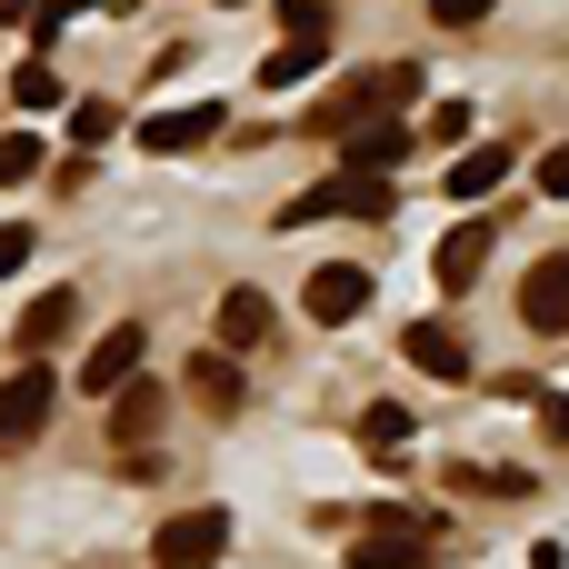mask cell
Returning a JSON list of instances; mask_svg holds the SVG:
<instances>
[{"instance_id":"obj_11","label":"cell","mask_w":569,"mask_h":569,"mask_svg":"<svg viewBox=\"0 0 569 569\" xmlns=\"http://www.w3.org/2000/svg\"><path fill=\"white\" fill-rule=\"evenodd\" d=\"M410 140H420V130H400V120H360V130L340 140V170H370V180H390V170L410 160Z\"/></svg>"},{"instance_id":"obj_29","label":"cell","mask_w":569,"mask_h":569,"mask_svg":"<svg viewBox=\"0 0 569 569\" xmlns=\"http://www.w3.org/2000/svg\"><path fill=\"white\" fill-rule=\"evenodd\" d=\"M0 20H40V0H0Z\"/></svg>"},{"instance_id":"obj_20","label":"cell","mask_w":569,"mask_h":569,"mask_svg":"<svg viewBox=\"0 0 569 569\" xmlns=\"http://www.w3.org/2000/svg\"><path fill=\"white\" fill-rule=\"evenodd\" d=\"M10 100H20L30 120H40V110H60V70H50V60H20V70H10Z\"/></svg>"},{"instance_id":"obj_18","label":"cell","mask_w":569,"mask_h":569,"mask_svg":"<svg viewBox=\"0 0 569 569\" xmlns=\"http://www.w3.org/2000/svg\"><path fill=\"white\" fill-rule=\"evenodd\" d=\"M420 100V60H380L370 70V120H390V110H410Z\"/></svg>"},{"instance_id":"obj_10","label":"cell","mask_w":569,"mask_h":569,"mask_svg":"<svg viewBox=\"0 0 569 569\" xmlns=\"http://www.w3.org/2000/svg\"><path fill=\"white\" fill-rule=\"evenodd\" d=\"M520 320H530V330H569V250L530 260V280H520Z\"/></svg>"},{"instance_id":"obj_26","label":"cell","mask_w":569,"mask_h":569,"mask_svg":"<svg viewBox=\"0 0 569 569\" xmlns=\"http://www.w3.org/2000/svg\"><path fill=\"white\" fill-rule=\"evenodd\" d=\"M540 430H550V450H569V390H550V400H540Z\"/></svg>"},{"instance_id":"obj_7","label":"cell","mask_w":569,"mask_h":569,"mask_svg":"<svg viewBox=\"0 0 569 569\" xmlns=\"http://www.w3.org/2000/svg\"><path fill=\"white\" fill-rule=\"evenodd\" d=\"M300 310H310L320 330H350V320L370 310V270H360V260H330V270H310V290H300Z\"/></svg>"},{"instance_id":"obj_19","label":"cell","mask_w":569,"mask_h":569,"mask_svg":"<svg viewBox=\"0 0 569 569\" xmlns=\"http://www.w3.org/2000/svg\"><path fill=\"white\" fill-rule=\"evenodd\" d=\"M400 440H410V410H400V400H380V410H360V450H370V460H410Z\"/></svg>"},{"instance_id":"obj_27","label":"cell","mask_w":569,"mask_h":569,"mask_svg":"<svg viewBox=\"0 0 569 569\" xmlns=\"http://www.w3.org/2000/svg\"><path fill=\"white\" fill-rule=\"evenodd\" d=\"M20 260H30V230H20V220H0V280H10Z\"/></svg>"},{"instance_id":"obj_28","label":"cell","mask_w":569,"mask_h":569,"mask_svg":"<svg viewBox=\"0 0 569 569\" xmlns=\"http://www.w3.org/2000/svg\"><path fill=\"white\" fill-rule=\"evenodd\" d=\"M530 569H569V560H560V540H540V550H530Z\"/></svg>"},{"instance_id":"obj_22","label":"cell","mask_w":569,"mask_h":569,"mask_svg":"<svg viewBox=\"0 0 569 569\" xmlns=\"http://www.w3.org/2000/svg\"><path fill=\"white\" fill-rule=\"evenodd\" d=\"M30 170H40V130H10V140H0V190L30 180Z\"/></svg>"},{"instance_id":"obj_23","label":"cell","mask_w":569,"mask_h":569,"mask_svg":"<svg viewBox=\"0 0 569 569\" xmlns=\"http://www.w3.org/2000/svg\"><path fill=\"white\" fill-rule=\"evenodd\" d=\"M80 10H130V0H40V50H50L60 20H80Z\"/></svg>"},{"instance_id":"obj_3","label":"cell","mask_w":569,"mask_h":569,"mask_svg":"<svg viewBox=\"0 0 569 569\" xmlns=\"http://www.w3.org/2000/svg\"><path fill=\"white\" fill-rule=\"evenodd\" d=\"M160 410H170V400H160V380H130V390L110 400V450H120V470H130V480H150V470H160V450H150V440H160Z\"/></svg>"},{"instance_id":"obj_16","label":"cell","mask_w":569,"mask_h":569,"mask_svg":"<svg viewBox=\"0 0 569 569\" xmlns=\"http://www.w3.org/2000/svg\"><path fill=\"white\" fill-rule=\"evenodd\" d=\"M500 180H510V150H500V140H490V150H460V170H450V200H490Z\"/></svg>"},{"instance_id":"obj_8","label":"cell","mask_w":569,"mask_h":569,"mask_svg":"<svg viewBox=\"0 0 569 569\" xmlns=\"http://www.w3.org/2000/svg\"><path fill=\"white\" fill-rule=\"evenodd\" d=\"M140 350H150V340H140V320H120V330H100V340H90V360H80V390H100V400H120V390L140 380Z\"/></svg>"},{"instance_id":"obj_2","label":"cell","mask_w":569,"mask_h":569,"mask_svg":"<svg viewBox=\"0 0 569 569\" xmlns=\"http://www.w3.org/2000/svg\"><path fill=\"white\" fill-rule=\"evenodd\" d=\"M380 210H390V180H370V170H340V180L300 190V200L280 210V230H310V220H380Z\"/></svg>"},{"instance_id":"obj_13","label":"cell","mask_w":569,"mask_h":569,"mask_svg":"<svg viewBox=\"0 0 569 569\" xmlns=\"http://www.w3.org/2000/svg\"><path fill=\"white\" fill-rule=\"evenodd\" d=\"M70 320H80V300H70V290H40V300L20 310V330H10V340H20V360H50V350L70 340Z\"/></svg>"},{"instance_id":"obj_24","label":"cell","mask_w":569,"mask_h":569,"mask_svg":"<svg viewBox=\"0 0 569 569\" xmlns=\"http://www.w3.org/2000/svg\"><path fill=\"white\" fill-rule=\"evenodd\" d=\"M490 10H500V0H430V20H440V30H480Z\"/></svg>"},{"instance_id":"obj_30","label":"cell","mask_w":569,"mask_h":569,"mask_svg":"<svg viewBox=\"0 0 569 569\" xmlns=\"http://www.w3.org/2000/svg\"><path fill=\"white\" fill-rule=\"evenodd\" d=\"M220 10H240V0H220Z\"/></svg>"},{"instance_id":"obj_5","label":"cell","mask_w":569,"mask_h":569,"mask_svg":"<svg viewBox=\"0 0 569 569\" xmlns=\"http://www.w3.org/2000/svg\"><path fill=\"white\" fill-rule=\"evenodd\" d=\"M50 410H60L50 370H40V360H30V370H10V380H0V450H30V440L50 430Z\"/></svg>"},{"instance_id":"obj_12","label":"cell","mask_w":569,"mask_h":569,"mask_svg":"<svg viewBox=\"0 0 569 569\" xmlns=\"http://www.w3.org/2000/svg\"><path fill=\"white\" fill-rule=\"evenodd\" d=\"M400 360H410V370H430V380H470V340H460L450 320H410Z\"/></svg>"},{"instance_id":"obj_6","label":"cell","mask_w":569,"mask_h":569,"mask_svg":"<svg viewBox=\"0 0 569 569\" xmlns=\"http://www.w3.org/2000/svg\"><path fill=\"white\" fill-rule=\"evenodd\" d=\"M490 250H500V220H490V210H470L460 230H440V250H430V280H440V290H470V280L490 270Z\"/></svg>"},{"instance_id":"obj_21","label":"cell","mask_w":569,"mask_h":569,"mask_svg":"<svg viewBox=\"0 0 569 569\" xmlns=\"http://www.w3.org/2000/svg\"><path fill=\"white\" fill-rule=\"evenodd\" d=\"M70 140H90V150L120 140V110H110V100H70Z\"/></svg>"},{"instance_id":"obj_14","label":"cell","mask_w":569,"mask_h":569,"mask_svg":"<svg viewBox=\"0 0 569 569\" xmlns=\"http://www.w3.org/2000/svg\"><path fill=\"white\" fill-rule=\"evenodd\" d=\"M270 340V300L260 290H220V350L240 360V350H260Z\"/></svg>"},{"instance_id":"obj_9","label":"cell","mask_w":569,"mask_h":569,"mask_svg":"<svg viewBox=\"0 0 569 569\" xmlns=\"http://www.w3.org/2000/svg\"><path fill=\"white\" fill-rule=\"evenodd\" d=\"M210 130H230L220 100H200V110H160V120H140V150H150V160H180V150H200Z\"/></svg>"},{"instance_id":"obj_1","label":"cell","mask_w":569,"mask_h":569,"mask_svg":"<svg viewBox=\"0 0 569 569\" xmlns=\"http://www.w3.org/2000/svg\"><path fill=\"white\" fill-rule=\"evenodd\" d=\"M430 550H440V530L420 510H370L350 530V569H430Z\"/></svg>"},{"instance_id":"obj_4","label":"cell","mask_w":569,"mask_h":569,"mask_svg":"<svg viewBox=\"0 0 569 569\" xmlns=\"http://www.w3.org/2000/svg\"><path fill=\"white\" fill-rule=\"evenodd\" d=\"M150 560L160 569H220L230 560V510H180V520H160Z\"/></svg>"},{"instance_id":"obj_15","label":"cell","mask_w":569,"mask_h":569,"mask_svg":"<svg viewBox=\"0 0 569 569\" xmlns=\"http://www.w3.org/2000/svg\"><path fill=\"white\" fill-rule=\"evenodd\" d=\"M320 60H330V40H280V50L260 60V90H300Z\"/></svg>"},{"instance_id":"obj_25","label":"cell","mask_w":569,"mask_h":569,"mask_svg":"<svg viewBox=\"0 0 569 569\" xmlns=\"http://www.w3.org/2000/svg\"><path fill=\"white\" fill-rule=\"evenodd\" d=\"M530 180H540V200H569V140H560V150H540Z\"/></svg>"},{"instance_id":"obj_17","label":"cell","mask_w":569,"mask_h":569,"mask_svg":"<svg viewBox=\"0 0 569 569\" xmlns=\"http://www.w3.org/2000/svg\"><path fill=\"white\" fill-rule=\"evenodd\" d=\"M190 400H200V410H240V360H230V350L190 360Z\"/></svg>"}]
</instances>
